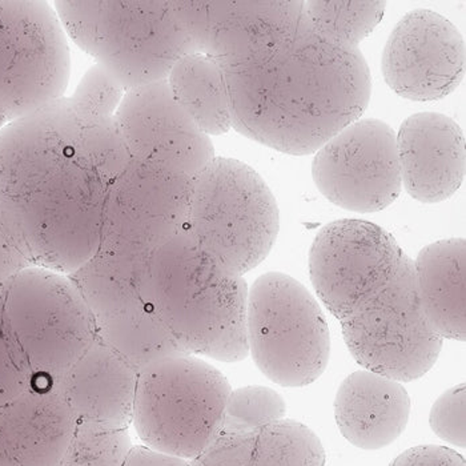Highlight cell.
<instances>
[{
    "instance_id": "cell-1",
    "label": "cell",
    "mask_w": 466,
    "mask_h": 466,
    "mask_svg": "<svg viewBox=\"0 0 466 466\" xmlns=\"http://www.w3.org/2000/svg\"><path fill=\"white\" fill-rule=\"evenodd\" d=\"M108 186L67 97L0 129V218L40 268L71 275L97 252Z\"/></svg>"
},
{
    "instance_id": "cell-2",
    "label": "cell",
    "mask_w": 466,
    "mask_h": 466,
    "mask_svg": "<svg viewBox=\"0 0 466 466\" xmlns=\"http://www.w3.org/2000/svg\"><path fill=\"white\" fill-rule=\"evenodd\" d=\"M224 76L232 128L295 157L313 154L359 120L372 92L360 48L325 40L307 13L295 35L268 59Z\"/></svg>"
},
{
    "instance_id": "cell-3",
    "label": "cell",
    "mask_w": 466,
    "mask_h": 466,
    "mask_svg": "<svg viewBox=\"0 0 466 466\" xmlns=\"http://www.w3.org/2000/svg\"><path fill=\"white\" fill-rule=\"evenodd\" d=\"M248 286L183 231L147 260L146 292L186 355L243 361Z\"/></svg>"
},
{
    "instance_id": "cell-4",
    "label": "cell",
    "mask_w": 466,
    "mask_h": 466,
    "mask_svg": "<svg viewBox=\"0 0 466 466\" xmlns=\"http://www.w3.org/2000/svg\"><path fill=\"white\" fill-rule=\"evenodd\" d=\"M66 35L127 90L167 80L197 53L177 2L91 0L53 3Z\"/></svg>"
},
{
    "instance_id": "cell-5",
    "label": "cell",
    "mask_w": 466,
    "mask_h": 466,
    "mask_svg": "<svg viewBox=\"0 0 466 466\" xmlns=\"http://www.w3.org/2000/svg\"><path fill=\"white\" fill-rule=\"evenodd\" d=\"M280 212L260 175L229 157H216L194 179L186 231L233 275L244 276L269 255Z\"/></svg>"
},
{
    "instance_id": "cell-6",
    "label": "cell",
    "mask_w": 466,
    "mask_h": 466,
    "mask_svg": "<svg viewBox=\"0 0 466 466\" xmlns=\"http://www.w3.org/2000/svg\"><path fill=\"white\" fill-rule=\"evenodd\" d=\"M231 385L198 356L157 360L137 373L132 421L144 447L197 459L221 430Z\"/></svg>"
},
{
    "instance_id": "cell-7",
    "label": "cell",
    "mask_w": 466,
    "mask_h": 466,
    "mask_svg": "<svg viewBox=\"0 0 466 466\" xmlns=\"http://www.w3.org/2000/svg\"><path fill=\"white\" fill-rule=\"evenodd\" d=\"M247 344L261 373L281 387L312 384L329 361L323 310L309 290L286 273H266L249 288Z\"/></svg>"
},
{
    "instance_id": "cell-8",
    "label": "cell",
    "mask_w": 466,
    "mask_h": 466,
    "mask_svg": "<svg viewBox=\"0 0 466 466\" xmlns=\"http://www.w3.org/2000/svg\"><path fill=\"white\" fill-rule=\"evenodd\" d=\"M340 323L353 359L365 370L400 382L430 372L444 342L428 320L414 260L405 253L390 278Z\"/></svg>"
},
{
    "instance_id": "cell-9",
    "label": "cell",
    "mask_w": 466,
    "mask_h": 466,
    "mask_svg": "<svg viewBox=\"0 0 466 466\" xmlns=\"http://www.w3.org/2000/svg\"><path fill=\"white\" fill-rule=\"evenodd\" d=\"M70 70L53 3L0 2V129L65 97Z\"/></svg>"
},
{
    "instance_id": "cell-10",
    "label": "cell",
    "mask_w": 466,
    "mask_h": 466,
    "mask_svg": "<svg viewBox=\"0 0 466 466\" xmlns=\"http://www.w3.org/2000/svg\"><path fill=\"white\" fill-rule=\"evenodd\" d=\"M146 269L147 260L96 252L67 275L90 310L97 340L137 370L157 360L186 355L147 296Z\"/></svg>"
},
{
    "instance_id": "cell-11",
    "label": "cell",
    "mask_w": 466,
    "mask_h": 466,
    "mask_svg": "<svg viewBox=\"0 0 466 466\" xmlns=\"http://www.w3.org/2000/svg\"><path fill=\"white\" fill-rule=\"evenodd\" d=\"M194 179L131 157L109 183L97 252L148 260L186 231Z\"/></svg>"
},
{
    "instance_id": "cell-12",
    "label": "cell",
    "mask_w": 466,
    "mask_h": 466,
    "mask_svg": "<svg viewBox=\"0 0 466 466\" xmlns=\"http://www.w3.org/2000/svg\"><path fill=\"white\" fill-rule=\"evenodd\" d=\"M8 301L36 375L55 384L97 340L90 310L71 279L25 269L11 279Z\"/></svg>"
},
{
    "instance_id": "cell-13",
    "label": "cell",
    "mask_w": 466,
    "mask_h": 466,
    "mask_svg": "<svg viewBox=\"0 0 466 466\" xmlns=\"http://www.w3.org/2000/svg\"><path fill=\"white\" fill-rule=\"evenodd\" d=\"M312 177L330 203L370 214L395 203L402 183L396 132L379 119H359L316 151Z\"/></svg>"
},
{
    "instance_id": "cell-14",
    "label": "cell",
    "mask_w": 466,
    "mask_h": 466,
    "mask_svg": "<svg viewBox=\"0 0 466 466\" xmlns=\"http://www.w3.org/2000/svg\"><path fill=\"white\" fill-rule=\"evenodd\" d=\"M393 236L377 224L342 218L316 235L309 252L312 286L339 320L375 293L402 256Z\"/></svg>"
},
{
    "instance_id": "cell-15",
    "label": "cell",
    "mask_w": 466,
    "mask_h": 466,
    "mask_svg": "<svg viewBox=\"0 0 466 466\" xmlns=\"http://www.w3.org/2000/svg\"><path fill=\"white\" fill-rule=\"evenodd\" d=\"M197 53L226 71L258 65L300 27L304 2H177Z\"/></svg>"
},
{
    "instance_id": "cell-16",
    "label": "cell",
    "mask_w": 466,
    "mask_h": 466,
    "mask_svg": "<svg viewBox=\"0 0 466 466\" xmlns=\"http://www.w3.org/2000/svg\"><path fill=\"white\" fill-rule=\"evenodd\" d=\"M381 71L399 96L413 102L444 99L464 79V36L434 11H410L388 37Z\"/></svg>"
},
{
    "instance_id": "cell-17",
    "label": "cell",
    "mask_w": 466,
    "mask_h": 466,
    "mask_svg": "<svg viewBox=\"0 0 466 466\" xmlns=\"http://www.w3.org/2000/svg\"><path fill=\"white\" fill-rule=\"evenodd\" d=\"M114 119L140 162L195 179L215 159L211 137L177 105L167 80L127 91Z\"/></svg>"
},
{
    "instance_id": "cell-18",
    "label": "cell",
    "mask_w": 466,
    "mask_h": 466,
    "mask_svg": "<svg viewBox=\"0 0 466 466\" xmlns=\"http://www.w3.org/2000/svg\"><path fill=\"white\" fill-rule=\"evenodd\" d=\"M402 187L424 204L448 200L465 179V137L447 115L420 112L396 134Z\"/></svg>"
},
{
    "instance_id": "cell-19",
    "label": "cell",
    "mask_w": 466,
    "mask_h": 466,
    "mask_svg": "<svg viewBox=\"0 0 466 466\" xmlns=\"http://www.w3.org/2000/svg\"><path fill=\"white\" fill-rule=\"evenodd\" d=\"M137 373L127 360L96 340L53 385L76 422L126 430L132 421Z\"/></svg>"
},
{
    "instance_id": "cell-20",
    "label": "cell",
    "mask_w": 466,
    "mask_h": 466,
    "mask_svg": "<svg viewBox=\"0 0 466 466\" xmlns=\"http://www.w3.org/2000/svg\"><path fill=\"white\" fill-rule=\"evenodd\" d=\"M76 424L56 388L43 381L0 420L3 466H59Z\"/></svg>"
},
{
    "instance_id": "cell-21",
    "label": "cell",
    "mask_w": 466,
    "mask_h": 466,
    "mask_svg": "<svg viewBox=\"0 0 466 466\" xmlns=\"http://www.w3.org/2000/svg\"><path fill=\"white\" fill-rule=\"evenodd\" d=\"M410 397L396 380L359 370L341 382L335 419L345 440L362 451H379L395 442L407 428Z\"/></svg>"
},
{
    "instance_id": "cell-22",
    "label": "cell",
    "mask_w": 466,
    "mask_h": 466,
    "mask_svg": "<svg viewBox=\"0 0 466 466\" xmlns=\"http://www.w3.org/2000/svg\"><path fill=\"white\" fill-rule=\"evenodd\" d=\"M465 240L448 238L425 247L414 261L420 299L442 339L465 341Z\"/></svg>"
},
{
    "instance_id": "cell-23",
    "label": "cell",
    "mask_w": 466,
    "mask_h": 466,
    "mask_svg": "<svg viewBox=\"0 0 466 466\" xmlns=\"http://www.w3.org/2000/svg\"><path fill=\"white\" fill-rule=\"evenodd\" d=\"M172 96L195 125L218 137L232 128L226 76L211 57L200 53L184 55L167 77Z\"/></svg>"
},
{
    "instance_id": "cell-24",
    "label": "cell",
    "mask_w": 466,
    "mask_h": 466,
    "mask_svg": "<svg viewBox=\"0 0 466 466\" xmlns=\"http://www.w3.org/2000/svg\"><path fill=\"white\" fill-rule=\"evenodd\" d=\"M305 13L313 28L333 45L359 48L381 22L385 2H304Z\"/></svg>"
},
{
    "instance_id": "cell-25",
    "label": "cell",
    "mask_w": 466,
    "mask_h": 466,
    "mask_svg": "<svg viewBox=\"0 0 466 466\" xmlns=\"http://www.w3.org/2000/svg\"><path fill=\"white\" fill-rule=\"evenodd\" d=\"M253 466H325V451L315 431L279 420L256 431Z\"/></svg>"
},
{
    "instance_id": "cell-26",
    "label": "cell",
    "mask_w": 466,
    "mask_h": 466,
    "mask_svg": "<svg viewBox=\"0 0 466 466\" xmlns=\"http://www.w3.org/2000/svg\"><path fill=\"white\" fill-rule=\"evenodd\" d=\"M132 448L128 428L77 422L59 466H123Z\"/></svg>"
},
{
    "instance_id": "cell-27",
    "label": "cell",
    "mask_w": 466,
    "mask_h": 466,
    "mask_svg": "<svg viewBox=\"0 0 466 466\" xmlns=\"http://www.w3.org/2000/svg\"><path fill=\"white\" fill-rule=\"evenodd\" d=\"M286 401L276 390L249 385L229 393L221 430L258 431L286 419Z\"/></svg>"
},
{
    "instance_id": "cell-28",
    "label": "cell",
    "mask_w": 466,
    "mask_h": 466,
    "mask_svg": "<svg viewBox=\"0 0 466 466\" xmlns=\"http://www.w3.org/2000/svg\"><path fill=\"white\" fill-rule=\"evenodd\" d=\"M76 115L83 149L111 183L131 160L119 127L114 117L92 116L79 112Z\"/></svg>"
},
{
    "instance_id": "cell-29",
    "label": "cell",
    "mask_w": 466,
    "mask_h": 466,
    "mask_svg": "<svg viewBox=\"0 0 466 466\" xmlns=\"http://www.w3.org/2000/svg\"><path fill=\"white\" fill-rule=\"evenodd\" d=\"M128 91L102 66H91L67 97L75 111L92 116L114 117Z\"/></svg>"
},
{
    "instance_id": "cell-30",
    "label": "cell",
    "mask_w": 466,
    "mask_h": 466,
    "mask_svg": "<svg viewBox=\"0 0 466 466\" xmlns=\"http://www.w3.org/2000/svg\"><path fill=\"white\" fill-rule=\"evenodd\" d=\"M256 431L220 430L197 459L195 466H253Z\"/></svg>"
},
{
    "instance_id": "cell-31",
    "label": "cell",
    "mask_w": 466,
    "mask_h": 466,
    "mask_svg": "<svg viewBox=\"0 0 466 466\" xmlns=\"http://www.w3.org/2000/svg\"><path fill=\"white\" fill-rule=\"evenodd\" d=\"M430 424L448 444L465 448V385H456L439 397L431 407Z\"/></svg>"
},
{
    "instance_id": "cell-32",
    "label": "cell",
    "mask_w": 466,
    "mask_h": 466,
    "mask_svg": "<svg viewBox=\"0 0 466 466\" xmlns=\"http://www.w3.org/2000/svg\"><path fill=\"white\" fill-rule=\"evenodd\" d=\"M390 466H466L464 457L453 449L421 445L408 449Z\"/></svg>"
},
{
    "instance_id": "cell-33",
    "label": "cell",
    "mask_w": 466,
    "mask_h": 466,
    "mask_svg": "<svg viewBox=\"0 0 466 466\" xmlns=\"http://www.w3.org/2000/svg\"><path fill=\"white\" fill-rule=\"evenodd\" d=\"M30 261L25 247L0 218V281L15 278Z\"/></svg>"
},
{
    "instance_id": "cell-34",
    "label": "cell",
    "mask_w": 466,
    "mask_h": 466,
    "mask_svg": "<svg viewBox=\"0 0 466 466\" xmlns=\"http://www.w3.org/2000/svg\"><path fill=\"white\" fill-rule=\"evenodd\" d=\"M123 466H195L191 460L160 453L144 445H134Z\"/></svg>"
}]
</instances>
